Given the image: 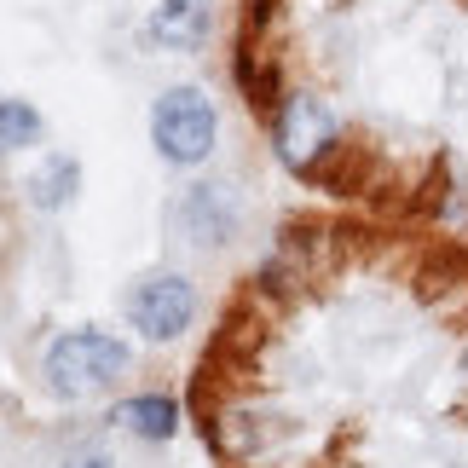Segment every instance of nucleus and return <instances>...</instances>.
Wrapping results in <instances>:
<instances>
[{"instance_id":"1","label":"nucleus","mask_w":468,"mask_h":468,"mask_svg":"<svg viewBox=\"0 0 468 468\" xmlns=\"http://www.w3.org/2000/svg\"><path fill=\"white\" fill-rule=\"evenodd\" d=\"M122 370H128V347L104 330H69L47 347V388L64 393V399L104 393Z\"/></svg>"},{"instance_id":"2","label":"nucleus","mask_w":468,"mask_h":468,"mask_svg":"<svg viewBox=\"0 0 468 468\" xmlns=\"http://www.w3.org/2000/svg\"><path fill=\"white\" fill-rule=\"evenodd\" d=\"M214 133H220V116H214L203 87H168L151 104V145L168 162H179V168L203 162L214 151Z\"/></svg>"},{"instance_id":"3","label":"nucleus","mask_w":468,"mask_h":468,"mask_svg":"<svg viewBox=\"0 0 468 468\" xmlns=\"http://www.w3.org/2000/svg\"><path fill=\"white\" fill-rule=\"evenodd\" d=\"M272 128H278V156L290 162V168H307V174L341 145L335 111L324 99H313V93H290V99H283V111H278Z\"/></svg>"},{"instance_id":"4","label":"nucleus","mask_w":468,"mask_h":468,"mask_svg":"<svg viewBox=\"0 0 468 468\" xmlns=\"http://www.w3.org/2000/svg\"><path fill=\"white\" fill-rule=\"evenodd\" d=\"M128 318L145 341H174L197 318V290L179 272H151V278H139V290L128 295Z\"/></svg>"},{"instance_id":"5","label":"nucleus","mask_w":468,"mask_h":468,"mask_svg":"<svg viewBox=\"0 0 468 468\" xmlns=\"http://www.w3.org/2000/svg\"><path fill=\"white\" fill-rule=\"evenodd\" d=\"M151 35L162 47H203L208 0H162V6L151 12Z\"/></svg>"},{"instance_id":"6","label":"nucleus","mask_w":468,"mask_h":468,"mask_svg":"<svg viewBox=\"0 0 468 468\" xmlns=\"http://www.w3.org/2000/svg\"><path fill=\"white\" fill-rule=\"evenodd\" d=\"M179 220L191 226L197 243H226V231H231V197H226V186H197L186 197V208H179Z\"/></svg>"},{"instance_id":"7","label":"nucleus","mask_w":468,"mask_h":468,"mask_svg":"<svg viewBox=\"0 0 468 468\" xmlns=\"http://www.w3.org/2000/svg\"><path fill=\"white\" fill-rule=\"evenodd\" d=\"M116 422L128 428V434H139V440H168L179 410H174V399H162V393H139V399L116 405Z\"/></svg>"},{"instance_id":"8","label":"nucleus","mask_w":468,"mask_h":468,"mask_svg":"<svg viewBox=\"0 0 468 468\" xmlns=\"http://www.w3.org/2000/svg\"><path fill=\"white\" fill-rule=\"evenodd\" d=\"M76 179H81V168H76L69 156H47L41 168H35V179H29L35 208H58V203H69V197H76Z\"/></svg>"},{"instance_id":"9","label":"nucleus","mask_w":468,"mask_h":468,"mask_svg":"<svg viewBox=\"0 0 468 468\" xmlns=\"http://www.w3.org/2000/svg\"><path fill=\"white\" fill-rule=\"evenodd\" d=\"M41 133V116L29 111L24 99H0V151H17Z\"/></svg>"},{"instance_id":"10","label":"nucleus","mask_w":468,"mask_h":468,"mask_svg":"<svg viewBox=\"0 0 468 468\" xmlns=\"http://www.w3.org/2000/svg\"><path fill=\"white\" fill-rule=\"evenodd\" d=\"M463 376H468V347H463Z\"/></svg>"}]
</instances>
